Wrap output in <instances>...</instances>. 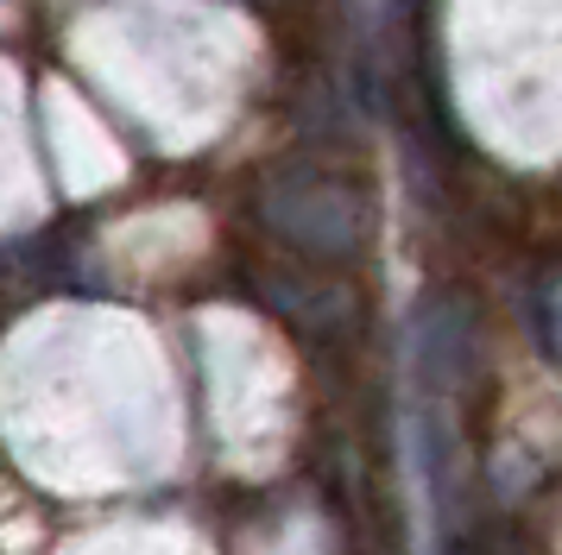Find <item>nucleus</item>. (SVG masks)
Masks as SVG:
<instances>
[{"instance_id": "f257e3e1", "label": "nucleus", "mask_w": 562, "mask_h": 555, "mask_svg": "<svg viewBox=\"0 0 562 555\" xmlns=\"http://www.w3.org/2000/svg\"><path fill=\"white\" fill-rule=\"evenodd\" d=\"M456 555H486V550H481V543H461V550H456Z\"/></svg>"}]
</instances>
